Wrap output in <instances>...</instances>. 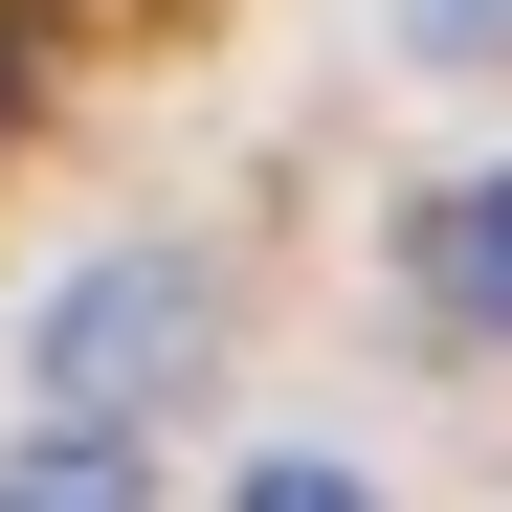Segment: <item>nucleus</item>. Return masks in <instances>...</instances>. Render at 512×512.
Here are the masks:
<instances>
[{
	"label": "nucleus",
	"instance_id": "7ed1b4c3",
	"mask_svg": "<svg viewBox=\"0 0 512 512\" xmlns=\"http://www.w3.org/2000/svg\"><path fill=\"white\" fill-rule=\"evenodd\" d=\"M245 512H379V490L334 468V446H268V468H245Z\"/></svg>",
	"mask_w": 512,
	"mask_h": 512
},
{
	"label": "nucleus",
	"instance_id": "20e7f679",
	"mask_svg": "<svg viewBox=\"0 0 512 512\" xmlns=\"http://www.w3.org/2000/svg\"><path fill=\"white\" fill-rule=\"evenodd\" d=\"M0 512H112V468H90V423H67V468H23Z\"/></svg>",
	"mask_w": 512,
	"mask_h": 512
},
{
	"label": "nucleus",
	"instance_id": "39448f33",
	"mask_svg": "<svg viewBox=\"0 0 512 512\" xmlns=\"http://www.w3.org/2000/svg\"><path fill=\"white\" fill-rule=\"evenodd\" d=\"M423 45H446V67H490V45H512V0H423Z\"/></svg>",
	"mask_w": 512,
	"mask_h": 512
},
{
	"label": "nucleus",
	"instance_id": "f257e3e1",
	"mask_svg": "<svg viewBox=\"0 0 512 512\" xmlns=\"http://www.w3.org/2000/svg\"><path fill=\"white\" fill-rule=\"evenodd\" d=\"M201 334H223V290L179 245H90V268L23 312V379H45V423H134V401L201 379Z\"/></svg>",
	"mask_w": 512,
	"mask_h": 512
},
{
	"label": "nucleus",
	"instance_id": "f03ea898",
	"mask_svg": "<svg viewBox=\"0 0 512 512\" xmlns=\"http://www.w3.org/2000/svg\"><path fill=\"white\" fill-rule=\"evenodd\" d=\"M423 290H446L468 334H512V179H468V201H423Z\"/></svg>",
	"mask_w": 512,
	"mask_h": 512
},
{
	"label": "nucleus",
	"instance_id": "423d86ee",
	"mask_svg": "<svg viewBox=\"0 0 512 512\" xmlns=\"http://www.w3.org/2000/svg\"><path fill=\"white\" fill-rule=\"evenodd\" d=\"M0 112H23V0H0Z\"/></svg>",
	"mask_w": 512,
	"mask_h": 512
}]
</instances>
